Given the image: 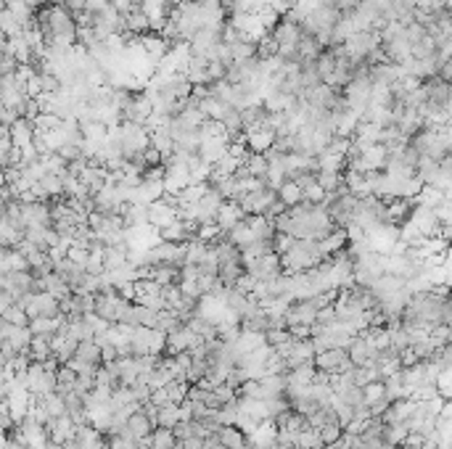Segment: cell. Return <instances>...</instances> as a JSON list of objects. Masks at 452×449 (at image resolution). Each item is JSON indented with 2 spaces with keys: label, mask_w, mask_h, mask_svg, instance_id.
<instances>
[{
  "label": "cell",
  "mask_w": 452,
  "mask_h": 449,
  "mask_svg": "<svg viewBox=\"0 0 452 449\" xmlns=\"http://www.w3.org/2000/svg\"><path fill=\"white\" fill-rule=\"evenodd\" d=\"M280 262H283V273L288 275H302L315 270L320 264L325 262V254L320 252L318 241H304V238H297L294 246L288 249L286 254H280Z\"/></svg>",
  "instance_id": "obj_1"
},
{
  "label": "cell",
  "mask_w": 452,
  "mask_h": 449,
  "mask_svg": "<svg viewBox=\"0 0 452 449\" xmlns=\"http://www.w3.org/2000/svg\"><path fill=\"white\" fill-rule=\"evenodd\" d=\"M24 309L30 312V318H61V299H56L53 294L48 291H37V294H30L22 301Z\"/></svg>",
  "instance_id": "obj_2"
},
{
  "label": "cell",
  "mask_w": 452,
  "mask_h": 449,
  "mask_svg": "<svg viewBox=\"0 0 452 449\" xmlns=\"http://www.w3.org/2000/svg\"><path fill=\"white\" fill-rule=\"evenodd\" d=\"M315 367L328 375H344V372L354 370V362L349 360L347 349H325L315 354Z\"/></svg>",
  "instance_id": "obj_3"
},
{
  "label": "cell",
  "mask_w": 452,
  "mask_h": 449,
  "mask_svg": "<svg viewBox=\"0 0 452 449\" xmlns=\"http://www.w3.org/2000/svg\"><path fill=\"white\" fill-rule=\"evenodd\" d=\"M175 219H180V209H177V196H172V193H167L164 198H159L148 207V222L156 230L172 225Z\"/></svg>",
  "instance_id": "obj_4"
},
{
  "label": "cell",
  "mask_w": 452,
  "mask_h": 449,
  "mask_svg": "<svg viewBox=\"0 0 452 449\" xmlns=\"http://www.w3.org/2000/svg\"><path fill=\"white\" fill-rule=\"evenodd\" d=\"M276 201H278V190H273V188L267 186L238 198V204H241V209L246 212V217H257V214H265L267 217V212H270V207H273Z\"/></svg>",
  "instance_id": "obj_5"
},
{
  "label": "cell",
  "mask_w": 452,
  "mask_h": 449,
  "mask_svg": "<svg viewBox=\"0 0 452 449\" xmlns=\"http://www.w3.org/2000/svg\"><path fill=\"white\" fill-rule=\"evenodd\" d=\"M228 151H231V135H228V132H222V135H204V132H201L199 156L207 164L214 167Z\"/></svg>",
  "instance_id": "obj_6"
},
{
  "label": "cell",
  "mask_w": 452,
  "mask_h": 449,
  "mask_svg": "<svg viewBox=\"0 0 452 449\" xmlns=\"http://www.w3.org/2000/svg\"><path fill=\"white\" fill-rule=\"evenodd\" d=\"M349 360L354 362V367H365V365H375V360H378V354L381 351L375 349V344L365 333H360L357 339L349 344Z\"/></svg>",
  "instance_id": "obj_7"
},
{
  "label": "cell",
  "mask_w": 452,
  "mask_h": 449,
  "mask_svg": "<svg viewBox=\"0 0 452 449\" xmlns=\"http://www.w3.org/2000/svg\"><path fill=\"white\" fill-rule=\"evenodd\" d=\"M0 339L11 341L13 346H16V351H27L32 346L34 333L30 325H13L8 320H0Z\"/></svg>",
  "instance_id": "obj_8"
},
{
  "label": "cell",
  "mask_w": 452,
  "mask_h": 449,
  "mask_svg": "<svg viewBox=\"0 0 452 449\" xmlns=\"http://www.w3.org/2000/svg\"><path fill=\"white\" fill-rule=\"evenodd\" d=\"M8 132H11V141L16 148H30L37 138V127H34L32 119H16L8 127Z\"/></svg>",
  "instance_id": "obj_9"
},
{
  "label": "cell",
  "mask_w": 452,
  "mask_h": 449,
  "mask_svg": "<svg viewBox=\"0 0 452 449\" xmlns=\"http://www.w3.org/2000/svg\"><path fill=\"white\" fill-rule=\"evenodd\" d=\"M16 270H32L30 259L16 246H3L0 254V273H16Z\"/></svg>",
  "instance_id": "obj_10"
},
{
  "label": "cell",
  "mask_w": 452,
  "mask_h": 449,
  "mask_svg": "<svg viewBox=\"0 0 452 449\" xmlns=\"http://www.w3.org/2000/svg\"><path fill=\"white\" fill-rule=\"evenodd\" d=\"M276 141H278L276 132L267 130V127L246 132V145H249V151H254V154H267V151L276 145Z\"/></svg>",
  "instance_id": "obj_11"
},
{
  "label": "cell",
  "mask_w": 452,
  "mask_h": 449,
  "mask_svg": "<svg viewBox=\"0 0 452 449\" xmlns=\"http://www.w3.org/2000/svg\"><path fill=\"white\" fill-rule=\"evenodd\" d=\"M246 219V212L241 209V204L238 201H225L220 209V214H217V225H220L225 233H231L238 222H243Z\"/></svg>",
  "instance_id": "obj_12"
},
{
  "label": "cell",
  "mask_w": 452,
  "mask_h": 449,
  "mask_svg": "<svg viewBox=\"0 0 452 449\" xmlns=\"http://www.w3.org/2000/svg\"><path fill=\"white\" fill-rule=\"evenodd\" d=\"M318 243H320V252L325 254V259H331V256H336V254L344 252V249L349 246V233H347V228H336L331 235H325V238Z\"/></svg>",
  "instance_id": "obj_13"
},
{
  "label": "cell",
  "mask_w": 452,
  "mask_h": 449,
  "mask_svg": "<svg viewBox=\"0 0 452 449\" xmlns=\"http://www.w3.org/2000/svg\"><path fill=\"white\" fill-rule=\"evenodd\" d=\"M389 11L394 16V22H399L402 27H410L415 22L418 6H415V0H389Z\"/></svg>",
  "instance_id": "obj_14"
},
{
  "label": "cell",
  "mask_w": 452,
  "mask_h": 449,
  "mask_svg": "<svg viewBox=\"0 0 452 449\" xmlns=\"http://www.w3.org/2000/svg\"><path fill=\"white\" fill-rule=\"evenodd\" d=\"M40 288H43V291H48V294H53L56 299H61V301H64L67 296H72V285L67 283V278H64V275H58L56 270L51 275H45L43 283H40Z\"/></svg>",
  "instance_id": "obj_15"
},
{
  "label": "cell",
  "mask_w": 452,
  "mask_h": 449,
  "mask_svg": "<svg viewBox=\"0 0 452 449\" xmlns=\"http://www.w3.org/2000/svg\"><path fill=\"white\" fill-rule=\"evenodd\" d=\"M177 441H180V438L175 436V431L162 426H156V431L151 434V438H148L151 449H177Z\"/></svg>",
  "instance_id": "obj_16"
},
{
  "label": "cell",
  "mask_w": 452,
  "mask_h": 449,
  "mask_svg": "<svg viewBox=\"0 0 452 449\" xmlns=\"http://www.w3.org/2000/svg\"><path fill=\"white\" fill-rule=\"evenodd\" d=\"M75 357L82 362H88V365H103V349H101L98 341H82Z\"/></svg>",
  "instance_id": "obj_17"
},
{
  "label": "cell",
  "mask_w": 452,
  "mask_h": 449,
  "mask_svg": "<svg viewBox=\"0 0 452 449\" xmlns=\"http://www.w3.org/2000/svg\"><path fill=\"white\" fill-rule=\"evenodd\" d=\"M278 198H280V201H283V204L291 209V207H297V204H302V201H304V190H302V188H299L294 180H286L283 186L278 188Z\"/></svg>",
  "instance_id": "obj_18"
},
{
  "label": "cell",
  "mask_w": 452,
  "mask_h": 449,
  "mask_svg": "<svg viewBox=\"0 0 452 449\" xmlns=\"http://www.w3.org/2000/svg\"><path fill=\"white\" fill-rule=\"evenodd\" d=\"M34 399V396H32ZM34 402H40V405L48 410V415L51 417H64V415H69L67 412V399L58 394V391H53V394H48V396H43V399H34Z\"/></svg>",
  "instance_id": "obj_19"
},
{
  "label": "cell",
  "mask_w": 452,
  "mask_h": 449,
  "mask_svg": "<svg viewBox=\"0 0 452 449\" xmlns=\"http://www.w3.org/2000/svg\"><path fill=\"white\" fill-rule=\"evenodd\" d=\"M180 420H183V410H180V405L159 407V412H156V426H162V428H175Z\"/></svg>",
  "instance_id": "obj_20"
},
{
  "label": "cell",
  "mask_w": 452,
  "mask_h": 449,
  "mask_svg": "<svg viewBox=\"0 0 452 449\" xmlns=\"http://www.w3.org/2000/svg\"><path fill=\"white\" fill-rule=\"evenodd\" d=\"M243 169H246L249 175H254V177H267L270 162H267V156H265V154H254V151H249V156H246V162H243Z\"/></svg>",
  "instance_id": "obj_21"
},
{
  "label": "cell",
  "mask_w": 452,
  "mask_h": 449,
  "mask_svg": "<svg viewBox=\"0 0 452 449\" xmlns=\"http://www.w3.org/2000/svg\"><path fill=\"white\" fill-rule=\"evenodd\" d=\"M318 162H320V172H347V156L323 151V154L318 156Z\"/></svg>",
  "instance_id": "obj_22"
},
{
  "label": "cell",
  "mask_w": 452,
  "mask_h": 449,
  "mask_svg": "<svg viewBox=\"0 0 452 449\" xmlns=\"http://www.w3.org/2000/svg\"><path fill=\"white\" fill-rule=\"evenodd\" d=\"M0 320H8L13 325H30L32 318H30V312L24 309V304H11V307H3L0 309Z\"/></svg>",
  "instance_id": "obj_23"
},
{
  "label": "cell",
  "mask_w": 452,
  "mask_h": 449,
  "mask_svg": "<svg viewBox=\"0 0 452 449\" xmlns=\"http://www.w3.org/2000/svg\"><path fill=\"white\" fill-rule=\"evenodd\" d=\"M318 183L328 193H339V190H344V172H318Z\"/></svg>",
  "instance_id": "obj_24"
},
{
  "label": "cell",
  "mask_w": 452,
  "mask_h": 449,
  "mask_svg": "<svg viewBox=\"0 0 452 449\" xmlns=\"http://www.w3.org/2000/svg\"><path fill=\"white\" fill-rule=\"evenodd\" d=\"M299 447L302 449H323V436H320L318 428H304V431H299Z\"/></svg>",
  "instance_id": "obj_25"
},
{
  "label": "cell",
  "mask_w": 452,
  "mask_h": 449,
  "mask_svg": "<svg viewBox=\"0 0 452 449\" xmlns=\"http://www.w3.org/2000/svg\"><path fill=\"white\" fill-rule=\"evenodd\" d=\"M439 53L437 51V43H434V37L431 34H426L423 40H418V43H413V58H434V56Z\"/></svg>",
  "instance_id": "obj_26"
},
{
  "label": "cell",
  "mask_w": 452,
  "mask_h": 449,
  "mask_svg": "<svg viewBox=\"0 0 452 449\" xmlns=\"http://www.w3.org/2000/svg\"><path fill=\"white\" fill-rule=\"evenodd\" d=\"M318 72H320V77H323V82H325V79H328V77L333 74V72H336V56H333L331 48L320 53V58H318Z\"/></svg>",
  "instance_id": "obj_27"
},
{
  "label": "cell",
  "mask_w": 452,
  "mask_h": 449,
  "mask_svg": "<svg viewBox=\"0 0 452 449\" xmlns=\"http://www.w3.org/2000/svg\"><path fill=\"white\" fill-rule=\"evenodd\" d=\"M325 198H328V190L320 183H312V186L304 188V201H309V204H325Z\"/></svg>",
  "instance_id": "obj_28"
},
{
  "label": "cell",
  "mask_w": 452,
  "mask_h": 449,
  "mask_svg": "<svg viewBox=\"0 0 452 449\" xmlns=\"http://www.w3.org/2000/svg\"><path fill=\"white\" fill-rule=\"evenodd\" d=\"M67 256L75 264H82V267H85V264H88V259H90V249H88V246H77V243H75V246L69 249Z\"/></svg>",
  "instance_id": "obj_29"
},
{
  "label": "cell",
  "mask_w": 452,
  "mask_h": 449,
  "mask_svg": "<svg viewBox=\"0 0 452 449\" xmlns=\"http://www.w3.org/2000/svg\"><path fill=\"white\" fill-rule=\"evenodd\" d=\"M177 449H207V438H199V436L180 438V441H177Z\"/></svg>",
  "instance_id": "obj_30"
},
{
  "label": "cell",
  "mask_w": 452,
  "mask_h": 449,
  "mask_svg": "<svg viewBox=\"0 0 452 449\" xmlns=\"http://www.w3.org/2000/svg\"><path fill=\"white\" fill-rule=\"evenodd\" d=\"M336 6L342 8L344 13H352L357 6H360V0H336Z\"/></svg>",
  "instance_id": "obj_31"
},
{
  "label": "cell",
  "mask_w": 452,
  "mask_h": 449,
  "mask_svg": "<svg viewBox=\"0 0 452 449\" xmlns=\"http://www.w3.org/2000/svg\"><path fill=\"white\" fill-rule=\"evenodd\" d=\"M444 6H447V11L452 13V0H447V3H444Z\"/></svg>",
  "instance_id": "obj_32"
}]
</instances>
